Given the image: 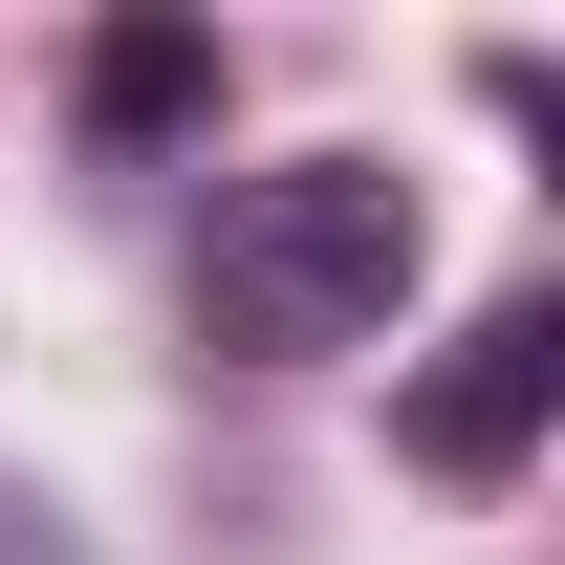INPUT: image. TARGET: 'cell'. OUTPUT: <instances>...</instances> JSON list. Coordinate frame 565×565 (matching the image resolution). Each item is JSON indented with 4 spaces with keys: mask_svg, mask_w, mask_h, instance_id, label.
<instances>
[{
    "mask_svg": "<svg viewBox=\"0 0 565 565\" xmlns=\"http://www.w3.org/2000/svg\"><path fill=\"white\" fill-rule=\"evenodd\" d=\"M414 262H435V217H414L392 152H262L196 217V349L217 370H327L414 305Z\"/></svg>",
    "mask_w": 565,
    "mask_h": 565,
    "instance_id": "6da1fadb",
    "label": "cell"
},
{
    "mask_svg": "<svg viewBox=\"0 0 565 565\" xmlns=\"http://www.w3.org/2000/svg\"><path fill=\"white\" fill-rule=\"evenodd\" d=\"M196 109H217V44H196V22H131V44H87V131H109V152L196 131Z\"/></svg>",
    "mask_w": 565,
    "mask_h": 565,
    "instance_id": "3957f363",
    "label": "cell"
},
{
    "mask_svg": "<svg viewBox=\"0 0 565 565\" xmlns=\"http://www.w3.org/2000/svg\"><path fill=\"white\" fill-rule=\"evenodd\" d=\"M0 565H87V544H66V500H22V479H0Z\"/></svg>",
    "mask_w": 565,
    "mask_h": 565,
    "instance_id": "277c9868",
    "label": "cell"
},
{
    "mask_svg": "<svg viewBox=\"0 0 565 565\" xmlns=\"http://www.w3.org/2000/svg\"><path fill=\"white\" fill-rule=\"evenodd\" d=\"M544 392H565V305L522 282V305H479V327H457V370H414V414H392V435H414L435 479H522Z\"/></svg>",
    "mask_w": 565,
    "mask_h": 565,
    "instance_id": "7a4b0ae2",
    "label": "cell"
}]
</instances>
